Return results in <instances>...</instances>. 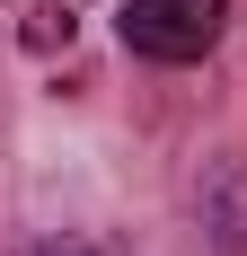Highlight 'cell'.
<instances>
[{"label":"cell","mask_w":247,"mask_h":256,"mask_svg":"<svg viewBox=\"0 0 247 256\" xmlns=\"http://www.w3.org/2000/svg\"><path fill=\"white\" fill-rule=\"evenodd\" d=\"M115 26L142 62H203L230 26V0H124Z\"/></svg>","instance_id":"1"},{"label":"cell","mask_w":247,"mask_h":256,"mask_svg":"<svg viewBox=\"0 0 247 256\" xmlns=\"http://www.w3.org/2000/svg\"><path fill=\"white\" fill-rule=\"evenodd\" d=\"M26 256H98V248H80V238H53V248H26Z\"/></svg>","instance_id":"2"}]
</instances>
